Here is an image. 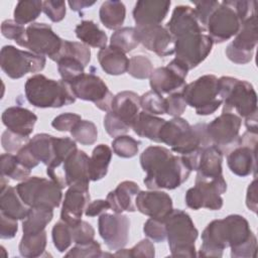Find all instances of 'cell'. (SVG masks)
<instances>
[{"label": "cell", "instance_id": "obj_59", "mask_svg": "<svg viewBox=\"0 0 258 258\" xmlns=\"http://www.w3.org/2000/svg\"><path fill=\"white\" fill-rule=\"evenodd\" d=\"M194 4L196 6L194 8L195 13H196L199 21L205 27L208 18L210 17L212 12L219 6L220 2H218V1H198V2H194Z\"/></svg>", "mask_w": 258, "mask_h": 258}, {"label": "cell", "instance_id": "obj_11", "mask_svg": "<svg viewBox=\"0 0 258 258\" xmlns=\"http://www.w3.org/2000/svg\"><path fill=\"white\" fill-rule=\"evenodd\" d=\"M241 25L242 20L236 10L235 0H226L220 2L212 12L205 27L214 43H223L235 36Z\"/></svg>", "mask_w": 258, "mask_h": 258}, {"label": "cell", "instance_id": "obj_1", "mask_svg": "<svg viewBox=\"0 0 258 258\" xmlns=\"http://www.w3.org/2000/svg\"><path fill=\"white\" fill-rule=\"evenodd\" d=\"M200 257H222L226 248H231L233 258H255L257 238L248 221L240 215H229L214 220L202 233Z\"/></svg>", "mask_w": 258, "mask_h": 258}, {"label": "cell", "instance_id": "obj_32", "mask_svg": "<svg viewBox=\"0 0 258 258\" xmlns=\"http://www.w3.org/2000/svg\"><path fill=\"white\" fill-rule=\"evenodd\" d=\"M223 151L216 145H210L202 150L198 174L206 177H217L223 175L222 173Z\"/></svg>", "mask_w": 258, "mask_h": 258}, {"label": "cell", "instance_id": "obj_4", "mask_svg": "<svg viewBox=\"0 0 258 258\" xmlns=\"http://www.w3.org/2000/svg\"><path fill=\"white\" fill-rule=\"evenodd\" d=\"M24 92L27 101L36 108H61L74 104L77 99L70 83L51 80L41 74L27 79Z\"/></svg>", "mask_w": 258, "mask_h": 258}, {"label": "cell", "instance_id": "obj_3", "mask_svg": "<svg viewBox=\"0 0 258 258\" xmlns=\"http://www.w3.org/2000/svg\"><path fill=\"white\" fill-rule=\"evenodd\" d=\"M159 141L169 145L171 150L181 155L192 153L212 145L208 133L207 124L189 123L180 117H174L165 121L159 131Z\"/></svg>", "mask_w": 258, "mask_h": 258}, {"label": "cell", "instance_id": "obj_41", "mask_svg": "<svg viewBox=\"0 0 258 258\" xmlns=\"http://www.w3.org/2000/svg\"><path fill=\"white\" fill-rule=\"evenodd\" d=\"M70 56L81 61L85 67H87L91 61V50L88 45L79 41H69L63 39L61 49L56 56L54 61H58L60 58Z\"/></svg>", "mask_w": 258, "mask_h": 258}, {"label": "cell", "instance_id": "obj_63", "mask_svg": "<svg viewBox=\"0 0 258 258\" xmlns=\"http://www.w3.org/2000/svg\"><path fill=\"white\" fill-rule=\"evenodd\" d=\"M96 2L95 1H86V0H73V1H69L68 4L70 5V8L73 10V11H81L83 9H86V8H89L91 6H93Z\"/></svg>", "mask_w": 258, "mask_h": 258}, {"label": "cell", "instance_id": "obj_39", "mask_svg": "<svg viewBox=\"0 0 258 258\" xmlns=\"http://www.w3.org/2000/svg\"><path fill=\"white\" fill-rule=\"evenodd\" d=\"M1 175L10 177L14 180H24L30 175L31 169L25 167L19 162L16 155L12 153H3L1 155Z\"/></svg>", "mask_w": 258, "mask_h": 258}, {"label": "cell", "instance_id": "obj_2", "mask_svg": "<svg viewBox=\"0 0 258 258\" xmlns=\"http://www.w3.org/2000/svg\"><path fill=\"white\" fill-rule=\"evenodd\" d=\"M140 164L146 172L144 183L148 189H174L189 176L190 170L181 156L163 146H148L140 155Z\"/></svg>", "mask_w": 258, "mask_h": 258}, {"label": "cell", "instance_id": "obj_16", "mask_svg": "<svg viewBox=\"0 0 258 258\" xmlns=\"http://www.w3.org/2000/svg\"><path fill=\"white\" fill-rule=\"evenodd\" d=\"M187 67L179 59L173 58L166 67L153 70L149 84L152 91L163 95L181 92L185 87V79L188 73Z\"/></svg>", "mask_w": 258, "mask_h": 258}, {"label": "cell", "instance_id": "obj_20", "mask_svg": "<svg viewBox=\"0 0 258 258\" xmlns=\"http://www.w3.org/2000/svg\"><path fill=\"white\" fill-rule=\"evenodd\" d=\"M135 30L139 43L158 56L174 53V39L166 27L161 24L135 26Z\"/></svg>", "mask_w": 258, "mask_h": 258}, {"label": "cell", "instance_id": "obj_10", "mask_svg": "<svg viewBox=\"0 0 258 258\" xmlns=\"http://www.w3.org/2000/svg\"><path fill=\"white\" fill-rule=\"evenodd\" d=\"M61 189L53 180L39 176L27 177L16 185L20 199L28 207H59L62 199Z\"/></svg>", "mask_w": 258, "mask_h": 258}, {"label": "cell", "instance_id": "obj_14", "mask_svg": "<svg viewBox=\"0 0 258 258\" xmlns=\"http://www.w3.org/2000/svg\"><path fill=\"white\" fill-rule=\"evenodd\" d=\"M257 133L246 131L239 136L234 148L227 155V164L231 172L245 177L254 173L256 176Z\"/></svg>", "mask_w": 258, "mask_h": 258}, {"label": "cell", "instance_id": "obj_53", "mask_svg": "<svg viewBox=\"0 0 258 258\" xmlns=\"http://www.w3.org/2000/svg\"><path fill=\"white\" fill-rule=\"evenodd\" d=\"M26 28L17 23L14 19H6L1 24V32L2 35L8 39L14 40L18 45L21 44V42L24 39Z\"/></svg>", "mask_w": 258, "mask_h": 258}, {"label": "cell", "instance_id": "obj_29", "mask_svg": "<svg viewBox=\"0 0 258 258\" xmlns=\"http://www.w3.org/2000/svg\"><path fill=\"white\" fill-rule=\"evenodd\" d=\"M29 207L20 199L16 187L7 185L0 189V213L16 220H24Z\"/></svg>", "mask_w": 258, "mask_h": 258}, {"label": "cell", "instance_id": "obj_6", "mask_svg": "<svg viewBox=\"0 0 258 258\" xmlns=\"http://www.w3.org/2000/svg\"><path fill=\"white\" fill-rule=\"evenodd\" d=\"M166 239L173 257H195L196 240L199 231L190 216L182 210L176 209L165 218Z\"/></svg>", "mask_w": 258, "mask_h": 258}, {"label": "cell", "instance_id": "obj_31", "mask_svg": "<svg viewBox=\"0 0 258 258\" xmlns=\"http://www.w3.org/2000/svg\"><path fill=\"white\" fill-rule=\"evenodd\" d=\"M53 218V209L45 206L29 207L27 216L22 220L23 234H38L45 230V227Z\"/></svg>", "mask_w": 258, "mask_h": 258}, {"label": "cell", "instance_id": "obj_18", "mask_svg": "<svg viewBox=\"0 0 258 258\" xmlns=\"http://www.w3.org/2000/svg\"><path fill=\"white\" fill-rule=\"evenodd\" d=\"M98 230L110 250H119L128 243L130 220L123 214L103 213L98 220Z\"/></svg>", "mask_w": 258, "mask_h": 258}, {"label": "cell", "instance_id": "obj_62", "mask_svg": "<svg viewBox=\"0 0 258 258\" xmlns=\"http://www.w3.org/2000/svg\"><path fill=\"white\" fill-rule=\"evenodd\" d=\"M257 179L255 177L247 188L246 206L253 213H257Z\"/></svg>", "mask_w": 258, "mask_h": 258}, {"label": "cell", "instance_id": "obj_48", "mask_svg": "<svg viewBox=\"0 0 258 258\" xmlns=\"http://www.w3.org/2000/svg\"><path fill=\"white\" fill-rule=\"evenodd\" d=\"M140 106L142 111L152 115L165 114V98L152 90L140 97Z\"/></svg>", "mask_w": 258, "mask_h": 258}, {"label": "cell", "instance_id": "obj_30", "mask_svg": "<svg viewBox=\"0 0 258 258\" xmlns=\"http://www.w3.org/2000/svg\"><path fill=\"white\" fill-rule=\"evenodd\" d=\"M54 136L46 133H38L34 135L25 144L31 155L40 163L49 166L54 159Z\"/></svg>", "mask_w": 258, "mask_h": 258}, {"label": "cell", "instance_id": "obj_35", "mask_svg": "<svg viewBox=\"0 0 258 258\" xmlns=\"http://www.w3.org/2000/svg\"><path fill=\"white\" fill-rule=\"evenodd\" d=\"M166 120L155 115L141 111L132 127L134 132L140 136L154 142L159 141V131Z\"/></svg>", "mask_w": 258, "mask_h": 258}, {"label": "cell", "instance_id": "obj_60", "mask_svg": "<svg viewBox=\"0 0 258 258\" xmlns=\"http://www.w3.org/2000/svg\"><path fill=\"white\" fill-rule=\"evenodd\" d=\"M18 231V223L16 219L0 213V238L12 239Z\"/></svg>", "mask_w": 258, "mask_h": 258}, {"label": "cell", "instance_id": "obj_5", "mask_svg": "<svg viewBox=\"0 0 258 258\" xmlns=\"http://www.w3.org/2000/svg\"><path fill=\"white\" fill-rule=\"evenodd\" d=\"M218 87L224 103L222 113H234L245 119L257 114V94L249 82L224 76L218 79Z\"/></svg>", "mask_w": 258, "mask_h": 258}, {"label": "cell", "instance_id": "obj_19", "mask_svg": "<svg viewBox=\"0 0 258 258\" xmlns=\"http://www.w3.org/2000/svg\"><path fill=\"white\" fill-rule=\"evenodd\" d=\"M242 119L234 113H222L212 122L207 124V133L213 145L224 150L236 144Z\"/></svg>", "mask_w": 258, "mask_h": 258}, {"label": "cell", "instance_id": "obj_37", "mask_svg": "<svg viewBox=\"0 0 258 258\" xmlns=\"http://www.w3.org/2000/svg\"><path fill=\"white\" fill-rule=\"evenodd\" d=\"M46 232L45 230L38 234H23L18 250L21 256L27 258H35L42 255L46 247Z\"/></svg>", "mask_w": 258, "mask_h": 258}, {"label": "cell", "instance_id": "obj_26", "mask_svg": "<svg viewBox=\"0 0 258 258\" xmlns=\"http://www.w3.org/2000/svg\"><path fill=\"white\" fill-rule=\"evenodd\" d=\"M140 110V96L135 92L122 91L113 98L111 111L129 128L133 127Z\"/></svg>", "mask_w": 258, "mask_h": 258}, {"label": "cell", "instance_id": "obj_38", "mask_svg": "<svg viewBox=\"0 0 258 258\" xmlns=\"http://www.w3.org/2000/svg\"><path fill=\"white\" fill-rule=\"evenodd\" d=\"M42 12V1L38 0H21L15 5L13 16L14 20L23 25L33 23V21Z\"/></svg>", "mask_w": 258, "mask_h": 258}, {"label": "cell", "instance_id": "obj_17", "mask_svg": "<svg viewBox=\"0 0 258 258\" xmlns=\"http://www.w3.org/2000/svg\"><path fill=\"white\" fill-rule=\"evenodd\" d=\"M257 21L255 15L242 23L234 40L226 48L227 57L237 64L250 62L257 44Z\"/></svg>", "mask_w": 258, "mask_h": 258}, {"label": "cell", "instance_id": "obj_23", "mask_svg": "<svg viewBox=\"0 0 258 258\" xmlns=\"http://www.w3.org/2000/svg\"><path fill=\"white\" fill-rule=\"evenodd\" d=\"M90 157L83 150L78 149L62 163V174L67 186L89 187Z\"/></svg>", "mask_w": 258, "mask_h": 258}, {"label": "cell", "instance_id": "obj_34", "mask_svg": "<svg viewBox=\"0 0 258 258\" xmlns=\"http://www.w3.org/2000/svg\"><path fill=\"white\" fill-rule=\"evenodd\" d=\"M112 159V150L106 144L97 145L90 157L89 173L92 181L104 178L108 172V167Z\"/></svg>", "mask_w": 258, "mask_h": 258}, {"label": "cell", "instance_id": "obj_58", "mask_svg": "<svg viewBox=\"0 0 258 258\" xmlns=\"http://www.w3.org/2000/svg\"><path fill=\"white\" fill-rule=\"evenodd\" d=\"M82 118L80 115L75 113H63L56 116L52 122L51 126L60 132L70 131L76 126V124L81 121Z\"/></svg>", "mask_w": 258, "mask_h": 258}, {"label": "cell", "instance_id": "obj_56", "mask_svg": "<svg viewBox=\"0 0 258 258\" xmlns=\"http://www.w3.org/2000/svg\"><path fill=\"white\" fill-rule=\"evenodd\" d=\"M42 11L52 21H61L67 13L66 2L59 0H46L42 2Z\"/></svg>", "mask_w": 258, "mask_h": 258}, {"label": "cell", "instance_id": "obj_61", "mask_svg": "<svg viewBox=\"0 0 258 258\" xmlns=\"http://www.w3.org/2000/svg\"><path fill=\"white\" fill-rule=\"evenodd\" d=\"M110 205L107 200H96L88 204L85 215L87 217H96L102 215L104 212L110 210Z\"/></svg>", "mask_w": 258, "mask_h": 258}, {"label": "cell", "instance_id": "obj_52", "mask_svg": "<svg viewBox=\"0 0 258 258\" xmlns=\"http://www.w3.org/2000/svg\"><path fill=\"white\" fill-rule=\"evenodd\" d=\"M29 141L28 137L19 135L11 130H5L1 136L3 149L8 153H17L18 150Z\"/></svg>", "mask_w": 258, "mask_h": 258}, {"label": "cell", "instance_id": "obj_44", "mask_svg": "<svg viewBox=\"0 0 258 258\" xmlns=\"http://www.w3.org/2000/svg\"><path fill=\"white\" fill-rule=\"evenodd\" d=\"M54 247L58 252H64L74 242L72 227L62 220L55 223L51 231Z\"/></svg>", "mask_w": 258, "mask_h": 258}, {"label": "cell", "instance_id": "obj_54", "mask_svg": "<svg viewBox=\"0 0 258 258\" xmlns=\"http://www.w3.org/2000/svg\"><path fill=\"white\" fill-rule=\"evenodd\" d=\"M104 127L107 133L111 137H115V138L121 135H126V133L130 129L111 110L107 112V114L104 117Z\"/></svg>", "mask_w": 258, "mask_h": 258}, {"label": "cell", "instance_id": "obj_13", "mask_svg": "<svg viewBox=\"0 0 258 258\" xmlns=\"http://www.w3.org/2000/svg\"><path fill=\"white\" fill-rule=\"evenodd\" d=\"M63 39H61L46 23L33 22L26 27L25 36L20 46L28 48L31 52L48 56L55 60L58 55Z\"/></svg>", "mask_w": 258, "mask_h": 258}, {"label": "cell", "instance_id": "obj_42", "mask_svg": "<svg viewBox=\"0 0 258 258\" xmlns=\"http://www.w3.org/2000/svg\"><path fill=\"white\" fill-rule=\"evenodd\" d=\"M71 135L82 145H93L98 139L97 126L92 121L81 120L71 130Z\"/></svg>", "mask_w": 258, "mask_h": 258}, {"label": "cell", "instance_id": "obj_12", "mask_svg": "<svg viewBox=\"0 0 258 258\" xmlns=\"http://www.w3.org/2000/svg\"><path fill=\"white\" fill-rule=\"evenodd\" d=\"M46 63L45 56L21 50L13 45H4L0 52V66L7 77L20 79L26 74L41 72Z\"/></svg>", "mask_w": 258, "mask_h": 258}, {"label": "cell", "instance_id": "obj_55", "mask_svg": "<svg viewBox=\"0 0 258 258\" xmlns=\"http://www.w3.org/2000/svg\"><path fill=\"white\" fill-rule=\"evenodd\" d=\"M186 102L181 92L170 94L165 98V114L171 117H180L186 109Z\"/></svg>", "mask_w": 258, "mask_h": 258}, {"label": "cell", "instance_id": "obj_57", "mask_svg": "<svg viewBox=\"0 0 258 258\" xmlns=\"http://www.w3.org/2000/svg\"><path fill=\"white\" fill-rule=\"evenodd\" d=\"M72 232L75 244L89 243L95 238V229L91 224L83 220L78 225L72 227Z\"/></svg>", "mask_w": 258, "mask_h": 258}, {"label": "cell", "instance_id": "obj_36", "mask_svg": "<svg viewBox=\"0 0 258 258\" xmlns=\"http://www.w3.org/2000/svg\"><path fill=\"white\" fill-rule=\"evenodd\" d=\"M100 20L108 29H119L126 17V7L121 1L109 0L103 2L99 11Z\"/></svg>", "mask_w": 258, "mask_h": 258}, {"label": "cell", "instance_id": "obj_43", "mask_svg": "<svg viewBox=\"0 0 258 258\" xmlns=\"http://www.w3.org/2000/svg\"><path fill=\"white\" fill-rule=\"evenodd\" d=\"M54 146V159L52 163L47 166V168H58L62 163L66 161V159L72 155L75 151L78 150L76 141L70 137H54L53 141Z\"/></svg>", "mask_w": 258, "mask_h": 258}, {"label": "cell", "instance_id": "obj_50", "mask_svg": "<svg viewBox=\"0 0 258 258\" xmlns=\"http://www.w3.org/2000/svg\"><path fill=\"white\" fill-rule=\"evenodd\" d=\"M102 256L101 245L93 240L85 244H76L67 254L66 257H92L97 258Z\"/></svg>", "mask_w": 258, "mask_h": 258}, {"label": "cell", "instance_id": "obj_8", "mask_svg": "<svg viewBox=\"0 0 258 258\" xmlns=\"http://www.w3.org/2000/svg\"><path fill=\"white\" fill-rule=\"evenodd\" d=\"M181 94L186 105L195 108L198 115H211L222 105V100L219 97L218 78L214 75L202 76L185 85Z\"/></svg>", "mask_w": 258, "mask_h": 258}, {"label": "cell", "instance_id": "obj_15", "mask_svg": "<svg viewBox=\"0 0 258 258\" xmlns=\"http://www.w3.org/2000/svg\"><path fill=\"white\" fill-rule=\"evenodd\" d=\"M70 84L76 98L90 101L106 113L111 110L114 96L100 77L84 73Z\"/></svg>", "mask_w": 258, "mask_h": 258}, {"label": "cell", "instance_id": "obj_28", "mask_svg": "<svg viewBox=\"0 0 258 258\" xmlns=\"http://www.w3.org/2000/svg\"><path fill=\"white\" fill-rule=\"evenodd\" d=\"M102 70L111 76H120L127 72L129 58L126 53L111 45L101 48L97 54Z\"/></svg>", "mask_w": 258, "mask_h": 258}, {"label": "cell", "instance_id": "obj_24", "mask_svg": "<svg viewBox=\"0 0 258 258\" xmlns=\"http://www.w3.org/2000/svg\"><path fill=\"white\" fill-rule=\"evenodd\" d=\"M170 4V1L161 0L137 1L132 12L136 26L160 24L165 19Z\"/></svg>", "mask_w": 258, "mask_h": 258}, {"label": "cell", "instance_id": "obj_9", "mask_svg": "<svg viewBox=\"0 0 258 258\" xmlns=\"http://www.w3.org/2000/svg\"><path fill=\"white\" fill-rule=\"evenodd\" d=\"M226 190L227 182L223 175L206 177L197 174L195 185L185 192V204L192 210L206 208L211 211H219L223 207L222 195Z\"/></svg>", "mask_w": 258, "mask_h": 258}, {"label": "cell", "instance_id": "obj_7", "mask_svg": "<svg viewBox=\"0 0 258 258\" xmlns=\"http://www.w3.org/2000/svg\"><path fill=\"white\" fill-rule=\"evenodd\" d=\"M175 58L181 60L188 70L203 62L213 47V40L202 24H198L174 34Z\"/></svg>", "mask_w": 258, "mask_h": 258}, {"label": "cell", "instance_id": "obj_40", "mask_svg": "<svg viewBox=\"0 0 258 258\" xmlns=\"http://www.w3.org/2000/svg\"><path fill=\"white\" fill-rule=\"evenodd\" d=\"M139 44L135 27H121L111 35L110 45L127 53Z\"/></svg>", "mask_w": 258, "mask_h": 258}, {"label": "cell", "instance_id": "obj_51", "mask_svg": "<svg viewBox=\"0 0 258 258\" xmlns=\"http://www.w3.org/2000/svg\"><path fill=\"white\" fill-rule=\"evenodd\" d=\"M144 234L154 242L160 243L166 240V227L164 221L149 218L143 226Z\"/></svg>", "mask_w": 258, "mask_h": 258}, {"label": "cell", "instance_id": "obj_21", "mask_svg": "<svg viewBox=\"0 0 258 258\" xmlns=\"http://www.w3.org/2000/svg\"><path fill=\"white\" fill-rule=\"evenodd\" d=\"M135 204L141 214L161 221H164L173 210L169 195L158 189L140 190L136 196Z\"/></svg>", "mask_w": 258, "mask_h": 258}, {"label": "cell", "instance_id": "obj_64", "mask_svg": "<svg viewBox=\"0 0 258 258\" xmlns=\"http://www.w3.org/2000/svg\"><path fill=\"white\" fill-rule=\"evenodd\" d=\"M245 126L247 128V131L255 132L257 133V114H254L248 118L245 119Z\"/></svg>", "mask_w": 258, "mask_h": 258}, {"label": "cell", "instance_id": "obj_25", "mask_svg": "<svg viewBox=\"0 0 258 258\" xmlns=\"http://www.w3.org/2000/svg\"><path fill=\"white\" fill-rule=\"evenodd\" d=\"M139 191L140 187L135 181L124 180L107 195L106 200L111 210L116 214H122L123 212L133 213L137 210L135 199Z\"/></svg>", "mask_w": 258, "mask_h": 258}, {"label": "cell", "instance_id": "obj_49", "mask_svg": "<svg viewBox=\"0 0 258 258\" xmlns=\"http://www.w3.org/2000/svg\"><path fill=\"white\" fill-rule=\"evenodd\" d=\"M114 256L121 257H147L153 258L155 256V248L153 243L148 239L141 240L131 249H119Z\"/></svg>", "mask_w": 258, "mask_h": 258}, {"label": "cell", "instance_id": "obj_47", "mask_svg": "<svg viewBox=\"0 0 258 258\" xmlns=\"http://www.w3.org/2000/svg\"><path fill=\"white\" fill-rule=\"evenodd\" d=\"M153 72L152 61L145 55H134L129 59L127 73L138 80L150 78Z\"/></svg>", "mask_w": 258, "mask_h": 258}, {"label": "cell", "instance_id": "obj_45", "mask_svg": "<svg viewBox=\"0 0 258 258\" xmlns=\"http://www.w3.org/2000/svg\"><path fill=\"white\" fill-rule=\"evenodd\" d=\"M140 141L129 135H121L112 141V148L116 155L122 158H132L139 151Z\"/></svg>", "mask_w": 258, "mask_h": 258}, {"label": "cell", "instance_id": "obj_27", "mask_svg": "<svg viewBox=\"0 0 258 258\" xmlns=\"http://www.w3.org/2000/svg\"><path fill=\"white\" fill-rule=\"evenodd\" d=\"M1 119L8 130L29 137L37 121V116L28 109L13 106L3 111Z\"/></svg>", "mask_w": 258, "mask_h": 258}, {"label": "cell", "instance_id": "obj_46", "mask_svg": "<svg viewBox=\"0 0 258 258\" xmlns=\"http://www.w3.org/2000/svg\"><path fill=\"white\" fill-rule=\"evenodd\" d=\"M85 68L86 67L81 61L70 56L62 57L57 61V71L60 78L68 83H72L75 79L84 74Z\"/></svg>", "mask_w": 258, "mask_h": 258}, {"label": "cell", "instance_id": "obj_22", "mask_svg": "<svg viewBox=\"0 0 258 258\" xmlns=\"http://www.w3.org/2000/svg\"><path fill=\"white\" fill-rule=\"evenodd\" d=\"M90 202L89 187L69 186L64 194L60 220L74 227L82 221V216Z\"/></svg>", "mask_w": 258, "mask_h": 258}, {"label": "cell", "instance_id": "obj_33", "mask_svg": "<svg viewBox=\"0 0 258 258\" xmlns=\"http://www.w3.org/2000/svg\"><path fill=\"white\" fill-rule=\"evenodd\" d=\"M76 36L88 46L104 48L107 46L108 36L92 20H83L75 28Z\"/></svg>", "mask_w": 258, "mask_h": 258}]
</instances>
